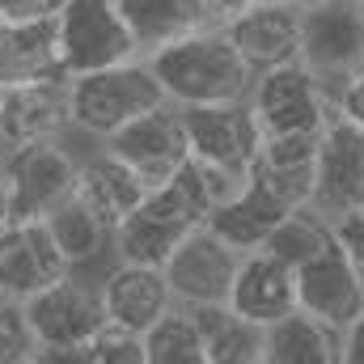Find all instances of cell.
Listing matches in <instances>:
<instances>
[{"instance_id": "cell-14", "label": "cell", "mask_w": 364, "mask_h": 364, "mask_svg": "<svg viewBox=\"0 0 364 364\" xmlns=\"http://www.w3.org/2000/svg\"><path fill=\"white\" fill-rule=\"evenodd\" d=\"M102 318L110 331L149 335L166 314H174V292L161 267H136V263H110L97 279Z\"/></svg>"}, {"instance_id": "cell-5", "label": "cell", "mask_w": 364, "mask_h": 364, "mask_svg": "<svg viewBox=\"0 0 364 364\" xmlns=\"http://www.w3.org/2000/svg\"><path fill=\"white\" fill-rule=\"evenodd\" d=\"M55 47L64 77H85L140 60L114 0H68L64 13L55 17Z\"/></svg>"}, {"instance_id": "cell-4", "label": "cell", "mask_w": 364, "mask_h": 364, "mask_svg": "<svg viewBox=\"0 0 364 364\" xmlns=\"http://www.w3.org/2000/svg\"><path fill=\"white\" fill-rule=\"evenodd\" d=\"M331 93L364 73V4L318 0L301 9V60Z\"/></svg>"}, {"instance_id": "cell-25", "label": "cell", "mask_w": 364, "mask_h": 364, "mask_svg": "<svg viewBox=\"0 0 364 364\" xmlns=\"http://www.w3.org/2000/svg\"><path fill=\"white\" fill-rule=\"evenodd\" d=\"M322 246H331V225H326L322 216H314L309 208H296L292 216H284V220L275 225L272 237H267L259 250L275 255L279 263H288V267L296 272V267L309 263Z\"/></svg>"}, {"instance_id": "cell-31", "label": "cell", "mask_w": 364, "mask_h": 364, "mask_svg": "<svg viewBox=\"0 0 364 364\" xmlns=\"http://www.w3.org/2000/svg\"><path fill=\"white\" fill-rule=\"evenodd\" d=\"M335 114H339V119H348L352 127H360V132H364V73L335 93Z\"/></svg>"}, {"instance_id": "cell-28", "label": "cell", "mask_w": 364, "mask_h": 364, "mask_svg": "<svg viewBox=\"0 0 364 364\" xmlns=\"http://www.w3.org/2000/svg\"><path fill=\"white\" fill-rule=\"evenodd\" d=\"M38 356L34 335L26 326V309L9 296H0V364H21Z\"/></svg>"}, {"instance_id": "cell-23", "label": "cell", "mask_w": 364, "mask_h": 364, "mask_svg": "<svg viewBox=\"0 0 364 364\" xmlns=\"http://www.w3.org/2000/svg\"><path fill=\"white\" fill-rule=\"evenodd\" d=\"M47 229L60 246V255L68 259V267H85V263H97V259H114V229L93 212L90 203H81L77 195L64 199L51 216H47Z\"/></svg>"}, {"instance_id": "cell-33", "label": "cell", "mask_w": 364, "mask_h": 364, "mask_svg": "<svg viewBox=\"0 0 364 364\" xmlns=\"http://www.w3.org/2000/svg\"><path fill=\"white\" fill-rule=\"evenodd\" d=\"M208 4V13H212V21L216 26H225L229 17H237V13H246L250 4H259V0H203Z\"/></svg>"}, {"instance_id": "cell-2", "label": "cell", "mask_w": 364, "mask_h": 364, "mask_svg": "<svg viewBox=\"0 0 364 364\" xmlns=\"http://www.w3.org/2000/svg\"><path fill=\"white\" fill-rule=\"evenodd\" d=\"M166 106V93L157 85L149 60H127L102 73L85 77H68V114H73V132L90 136V140H110L114 132H123L127 123H136L140 114Z\"/></svg>"}, {"instance_id": "cell-30", "label": "cell", "mask_w": 364, "mask_h": 364, "mask_svg": "<svg viewBox=\"0 0 364 364\" xmlns=\"http://www.w3.org/2000/svg\"><path fill=\"white\" fill-rule=\"evenodd\" d=\"M68 0H0V21H55Z\"/></svg>"}, {"instance_id": "cell-27", "label": "cell", "mask_w": 364, "mask_h": 364, "mask_svg": "<svg viewBox=\"0 0 364 364\" xmlns=\"http://www.w3.org/2000/svg\"><path fill=\"white\" fill-rule=\"evenodd\" d=\"M47 364H144V339L127 331H102L77 352H38Z\"/></svg>"}, {"instance_id": "cell-9", "label": "cell", "mask_w": 364, "mask_h": 364, "mask_svg": "<svg viewBox=\"0 0 364 364\" xmlns=\"http://www.w3.org/2000/svg\"><path fill=\"white\" fill-rule=\"evenodd\" d=\"M364 208V132L348 119H331L318 153H314V191L309 212L335 225L339 216H352Z\"/></svg>"}, {"instance_id": "cell-11", "label": "cell", "mask_w": 364, "mask_h": 364, "mask_svg": "<svg viewBox=\"0 0 364 364\" xmlns=\"http://www.w3.org/2000/svg\"><path fill=\"white\" fill-rule=\"evenodd\" d=\"M237 263H242V255L233 246H225L212 229H195L170 255L161 275H166L178 309H212V305L229 301Z\"/></svg>"}, {"instance_id": "cell-10", "label": "cell", "mask_w": 364, "mask_h": 364, "mask_svg": "<svg viewBox=\"0 0 364 364\" xmlns=\"http://www.w3.org/2000/svg\"><path fill=\"white\" fill-rule=\"evenodd\" d=\"M102 149L110 157H119L136 178H144L153 191L178 174L191 161L186 149V127H182V110L178 106H157L149 114H140L136 123H127L123 132H114L110 140H102Z\"/></svg>"}, {"instance_id": "cell-29", "label": "cell", "mask_w": 364, "mask_h": 364, "mask_svg": "<svg viewBox=\"0 0 364 364\" xmlns=\"http://www.w3.org/2000/svg\"><path fill=\"white\" fill-rule=\"evenodd\" d=\"M331 237H335V246L343 250V259L352 263V272L360 275V284H364V208L352 212V216H339L331 225Z\"/></svg>"}, {"instance_id": "cell-7", "label": "cell", "mask_w": 364, "mask_h": 364, "mask_svg": "<svg viewBox=\"0 0 364 364\" xmlns=\"http://www.w3.org/2000/svg\"><path fill=\"white\" fill-rule=\"evenodd\" d=\"M77 170L81 157L64 140L4 153L9 220H47L64 199L77 195Z\"/></svg>"}, {"instance_id": "cell-24", "label": "cell", "mask_w": 364, "mask_h": 364, "mask_svg": "<svg viewBox=\"0 0 364 364\" xmlns=\"http://www.w3.org/2000/svg\"><path fill=\"white\" fill-rule=\"evenodd\" d=\"M199 326L208 364H263V326L237 318L229 305L186 309Z\"/></svg>"}, {"instance_id": "cell-21", "label": "cell", "mask_w": 364, "mask_h": 364, "mask_svg": "<svg viewBox=\"0 0 364 364\" xmlns=\"http://www.w3.org/2000/svg\"><path fill=\"white\" fill-rule=\"evenodd\" d=\"M64 77L55 21H0V90Z\"/></svg>"}, {"instance_id": "cell-20", "label": "cell", "mask_w": 364, "mask_h": 364, "mask_svg": "<svg viewBox=\"0 0 364 364\" xmlns=\"http://www.w3.org/2000/svg\"><path fill=\"white\" fill-rule=\"evenodd\" d=\"M149 195H153V186L144 178H136V174H132L119 157H110L102 144L93 149L90 157H81V170H77V199L90 203L110 229H119Z\"/></svg>"}, {"instance_id": "cell-12", "label": "cell", "mask_w": 364, "mask_h": 364, "mask_svg": "<svg viewBox=\"0 0 364 364\" xmlns=\"http://www.w3.org/2000/svg\"><path fill=\"white\" fill-rule=\"evenodd\" d=\"M68 132H73L68 77L0 90V157L17 153V149H30V144L64 140Z\"/></svg>"}, {"instance_id": "cell-13", "label": "cell", "mask_w": 364, "mask_h": 364, "mask_svg": "<svg viewBox=\"0 0 364 364\" xmlns=\"http://www.w3.org/2000/svg\"><path fill=\"white\" fill-rule=\"evenodd\" d=\"M64 275H73V267L60 255L47 220H9L0 229V296L26 305Z\"/></svg>"}, {"instance_id": "cell-36", "label": "cell", "mask_w": 364, "mask_h": 364, "mask_svg": "<svg viewBox=\"0 0 364 364\" xmlns=\"http://www.w3.org/2000/svg\"><path fill=\"white\" fill-rule=\"evenodd\" d=\"M292 4H301V9H305V4H318V0H292Z\"/></svg>"}, {"instance_id": "cell-19", "label": "cell", "mask_w": 364, "mask_h": 364, "mask_svg": "<svg viewBox=\"0 0 364 364\" xmlns=\"http://www.w3.org/2000/svg\"><path fill=\"white\" fill-rule=\"evenodd\" d=\"M296 208H288L279 195H272L267 186L259 178H246L212 216H208V225L203 229H212L225 246H233L237 255H250V250H259L267 237H272V229L284 220V216H292Z\"/></svg>"}, {"instance_id": "cell-35", "label": "cell", "mask_w": 364, "mask_h": 364, "mask_svg": "<svg viewBox=\"0 0 364 364\" xmlns=\"http://www.w3.org/2000/svg\"><path fill=\"white\" fill-rule=\"evenodd\" d=\"M21 364H47V360L43 356H30V360H21Z\"/></svg>"}, {"instance_id": "cell-22", "label": "cell", "mask_w": 364, "mask_h": 364, "mask_svg": "<svg viewBox=\"0 0 364 364\" xmlns=\"http://www.w3.org/2000/svg\"><path fill=\"white\" fill-rule=\"evenodd\" d=\"M263 364H339V331L296 309L263 326Z\"/></svg>"}, {"instance_id": "cell-37", "label": "cell", "mask_w": 364, "mask_h": 364, "mask_svg": "<svg viewBox=\"0 0 364 364\" xmlns=\"http://www.w3.org/2000/svg\"><path fill=\"white\" fill-rule=\"evenodd\" d=\"M360 4H364V0H360Z\"/></svg>"}, {"instance_id": "cell-18", "label": "cell", "mask_w": 364, "mask_h": 364, "mask_svg": "<svg viewBox=\"0 0 364 364\" xmlns=\"http://www.w3.org/2000/svg\"><path fill=\"white\" fill-rule=\"evenodd\" d=\"M114 4H119V17L140 51V60L216 26L203 0H114Z\"/></svg>"}, {"instance_id": "cell-34", "label": "cell", "mask_w": 364, "mask_h": 364, "mask_svg": "<svg viewBox=\"0 0 364 364\" xmlns=\"http://www.w3.org/2000/svg\"><path fill=\"white\" fill-rule=\"evenodd\" d=\"M9 225V182H4V157H0V229Z\"/></svg>"}, {"instance_id": "cell-3", "label": "cell", "mask_w": 364, "mask_h": 364, "mask_svg": "<svg viewBox=\"0 0 364 364\" xmlns=\"http://www.w3.org/2000/svg\"><path fill=\"white\" fill-rule=\"evenodd\" d=\"M246 106H250L263 140H284V136L318 140L326 132V123L335 119V93L305 64H284L272 73H259Z\"/></svg>"}, {"instance_id": "cell-15", "label": "cell", "mask_w": 364, "mask_h": 364, "mask_svg": "<svg viewBox=\"0 0 364 364\" xmlns=\"http://www.w3.org/2000/svg\"><path fill=\"white\" fill-rule=\"evenodd\" d=\"M296 309L339 335L364 314V284L343 259V250L335 246V237L309 263L296 267Z\"/></svg>"}, {"instance_id": "cell-26", "label": "cell", "mask_w": 364, "mask_h": 364, "mask_svg": "<svg viewBox=\"0 0 364 364\" xmlns=\"http://www.w3.org/2000/svg\"><path fill=\"white\" fill-rule=\"evenodd\" d=\"M144 339V364H208L203 356V339H199V326L186 309L166 314Z\"/></svg>"}, {"instance_id": "cell-1", "label": "cell", "mask_w": 364, "mask_h": 364, "mask_svg": "<svg viewBox=\"0 0 364 364\" xmlns=\"http://www.w3.org/2000/svg\"><path fill=\"white\" fill-rule=\"evenodd\" d=\"M149 68L166 93V102L178 110L246 102L250 85H255V73L246 68V60L229 43L225 26H208L174 47L149 55Z\"/></svg>"}, {"instance_id": "cell-17", "label": "cell", "mask_w": 364, "mask_h": 364, "mask_svg": "<svg viewBox=\"0 0 364 364\" xmlns=\"http://www.w3.org/2000/svg\"><path fill=\"white\" fill-rule=\"evenodd\" d=\"M225 305L237 318L255 322V326H272L279 318L296 314V272L267 250H250L237 263V275H233V288H229Z\"/></svg>"}, {"instance_id": "cell-16", "label": "cell", "mask_w": 364, "mask_h": 364, "mask_svg": "<svg viewBox=\"0 0 364 364\" xmlns=\"http://www.w3.org/2000/svg\"><path fill=\"white\" fill-rule=\"evenodd\" d=\"M229 43L237 47V55L246 60V68L272 73L284 64L301 60V4L292 0H259L246 13L225 21Z\"/></svg>"}, {"instance_id": "cell-32", "label": "cell", "mask_w": 364, "mask_h": 364, "mask_svg": "<svg viewBox=\"0 0 364 364\" xmlns=\"http://www.w3.org/2000/svg\"><path fill=\"white\" fill-rule=\"evenodd\" d=\"M339 364H364V314L339 335Z\"/></svg>"}, {"instance_id": "cell-6", "label": "cell", "mask_w": 364, "mask_h": 364, "mask_svg": "<svg viewBox=\"0 0 364 364\" xmlns=\"http://www.w3.org/2000/svg\"><path fill=\"white\" fill-rule=\"evenodd\" d=\"M182 127H186V149L191 161L225 174L229 182L250 178L255 157H259V123L250 114L246 102H229V106H191L182 110Z\"/></svg>"}, {"instance_id": "cell-8", "label": "cell", "mask_w": 364, "mask_h": 364, "mask_svg": "<svg viewBox=\"0 0 364 364\" xmlns=\"http://www.w3.org/2000/svg\"><path fill=\"white\" fill-rule=\"evenodd\" d=\"M21 309H26V326L38 352H77L106 331L97 284L77 279V272L43 288L38 296H30Z\"/></svg>"}]
</instances>
